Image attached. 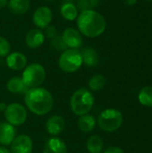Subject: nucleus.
<instances>
[{
  "mask_svg": "<svg viewBox=\"0 0 152 153\" xmlns=\"http://www.w3.org/2000/svg\"><path fill=\"white\" fill-rule=\"evenodd\" d=\"M24 102L30 111L38 116L49 113L54 105L52 94L47 90L39 87L27 91L24 96Z\"/></svg>",
  "mask_w": 152,
  "mask_h": 153,
  "instance_id": "f257e3e1",
  "label": "nucleus"
},
{
  "mask_svg": "<svg viewBox=\"0 0 152 153\" xmlns=\"http://www.w3.org/2000/svg\"><path fill=\"white\" fill-rule=\"evenodd\" d=\"M77 26L81 34L88 38H97L105 31L107 22L99 13L86 10L77 17Z\"/></svg>",
  "mask_w": 152,
  "mask_h": 153,
  "instance_id": "f03ea898",
  "label": "nucleus"
},
{
  "mask_svg": "<svg viewBox=\"0 0 152 153\" xmlns=\"http://www.w3.org/2000/svg\"><path fill=\"white\" fill-rule=\"evenodd\" d=\"M94 105V97L90 91L85 88L77 90L70 100L72 111L77 116L88 114Z\"/></svg>",
  "mask_w": 152,
  "mask_h": 153,
  "instance_id": "7ed1b4c3",
  "label": "nucleus"
},
{
  "mask_svg": "<svg viewBox=\"0 0 152 153\" xmlns=\"http://www.w3.org/2000/svg\"><path fill=\"white\" fill-rule=\"evenodd\" d=\"M98 124L99 126L105 132H116L123 124V115L117 109L108 108L99 115Z\"/></svg>",
  "mask_w": 152,
  "mask_h": 153,
  "instance_id": "20e7f679",
  "label": "nucleus"
},
{
  "mask_svg": "<svg viewBox=\"0 0 152 153\" xmlns=\"http://www.w3.org/2000/svg\"><path fill=\"white\" fill-rule=\"evenodd\" d=\"M82 58L78 49L69 48L61 54L58 59V65L65 73H73L81 68Z\"/></svg>",
  "mask_w": 152,
  "mask_h": 153,
  "instance_id": "39448f33",
  "label": "nucleus"
},
{
  "mask_svg": "<svg viewBox=\"0 0 152 153\" xmlns=\"http://www.w3.org/2000/svg\"><path fill=\"white\" fill-rule=\"evenodd\" d=\"M46 78L45 68L37 63L29 65L22 73V79L29 88H37L43 83Z\"/></svg>",
  "mask_w": 152,
  "mask_h": 153,
  "instance_id": "423d86ee",
  "label": "nucleus"
},
{
  "mask_svg": "<svg viewBox=\"0 0 152 153\" xmlns=\"http://www.w3.org/2000/svg\"><path fill=\"white\" fill-rule=\"evenodd\" d=\"M4 117L10 125L19 126L26 121L27 111L22 105L19 103H12L6 107L4 110Z\"/></svg>",
  "mask_w": 152,
  "mask_h": 153,
  "instance_id": "0eeeda50",
  "label": "nucleus"
},
{
  "mask_svg": "<svg viewBox=\"0 0 152 153\" xmlns=\"http://www.w3.org/2000/svg\"><path fill=\"white\" fill-rule=\"evenodd\" d=\"M52 17L53 14L50 8L47 6H40L35 11L33 14V23L39 29H45L50 25Z\"/></svg>",
  "mask_w": 152,
  "mask_h": 153,
  "instance_id": "6e6552de",
  "label": "nucleus"
},
{
  "mask_svg": "<svg viewBox=\"0 0 152 153\" xmlns=\"http://www.w3.org/2000/svg\"><path fill=\"white\" fill-rule=\"evenodd\" d=\"M65 44L69 48L77 49L82 45V37L80 31L74 28H68L65 30L61 35Z\"/></svg>",
  "mask_w": 152,
  "mask_h": 153,
  "instance_id": "1a4fd4ad",
  "label": "nucleus"
},
{
  "mask_svg": "<svg viewBox=\"0 0 152 153\" xmlns=\"http://www.w3.org/2000/svg\"><path fill=\"white\" fill-rule=\"evenodd\" d=\"M33 143L28 135L22 134L15 137L11 143V153H31Z\"/></svg>",
  "mask_w": 152,
  "mask_h": 153,
  "instance_id": "9d476101",
  "label": "nucleus"
},
{
  "mask_svg": "<svg viewBox=\"0 0 152 153\" xmlns=\"http://www.w3.org/2000/svg\"><path fill=\"white\" fill-rule=\"evenodd\" d=\"M6 65L13 71L22 70L27 65V57L20 52L11 53L6 57Z\"/></svg>",
  "mask_w": 152,
  "mask_h": 153,
  "instance_id": "9b49d317",
  "label": "nucleus"
},
{
  "mask_svg": "<svg viewBox=\"0 0 152 153\" xmlns=\"http://www.w3.org/2000/svg\"><path fill=\"white\" fill-rule=\"evenodd\" d=\"M65 126V119L61 116H52L49 117L46 123V129L47 132L51 135H58L61 134Z\"/></svg>",
  "mask_w": 152,
  "mask_h": 153,
  "instance_id": "f8f14e48",
  "label": "nucleus"
},
{
  "mask_svg": "<svg viewBox=\"0 0 152 153\" xmlns=\"http://www.w3.org/2000/svg\"><path fill=\"white\" fill-rule=\"evenodd\" d=\"M15 128L7 122L0 123V143L3 145H9L15 138Z\"/></svg>",
  "mask_w": 152,
  "mask_h": 153,
  "instance_id": "ddd939ff",
  "label": "nucleus"
},
{
  "mask_svg": "<svg viewBox=\"0 0 152 153\" xmlns=\"http://www.w3.org/2000/svg\"><path fill=\"white\" fill-rule=\"evenodd\" d=\"M67 147L65 143L60 138L53 137L47 141L43 153H66Z\"/></svg>",
  "mask_w": 152,
  "mask_h": 153,
  "instance_id": "4468645a",
  "label": "nucleus"
},
{
  "mask_svg": "<svg viewBox=\"0 0 152 153\" xmlns=\"http://www.w3.org/2000/svg\"><path fill=\"white\" fill-rule=\"evenodd\" d=\"M45 39L44 33L39 29H32L30 30L26 35V44L30 48H39Z\"/></svg>",
  "mask_w": 152,
  "mask_h": 153,
  "instance_id": "2eb2a0df",
  "label": "nucleus"
},
{
  "mask_svg": "<svg viewBox=\"0 0 152 153\" xmlns=\"http://www.w3.org/2000/svg\"><path fill=\"white\" fill-rule=\"evenodd\" d=\"M81 55L82 58V64L86 65L87 66L93 67L98 65L99 63V56L98 52L90 47L84 48L82 50Z\"/></svg>",
  "mask_w": 152,
  "mask_h": 153,
  "instance_id": "dca6fc26",
  "label": "nucleus"
},
{
  "mask_svg": "<svg viewBox=\"0 0 152 153\" xmlns=\"http://www.w3.org/2000/svg\"><path fill=\"white\" fill-rule=\"evenodd\" d=\"M30 8L29 0H10L8 2L9 11L15 15H22L28 12Z\"/></svg>",
  "mask_w": 152,
  "mask_h": 153,
  "instance_id": "f3484780",
  "label": "nucleus"
},
{
  "mask_svg": "<svg viewBox=\"0 0 152 153\" xmlns=\"http://www.w3.org/2000/svg\"><path fill=\"white\" fill-rule=\"evenodd\" d=\"M6 87H7V90L9 91H11L12 93H26L27 91L30 89L23 82V80L21 78V77H18V76H14V77H12L7 84H6Z\"/></svg>",
  "mask_w": 152,
  "mask_h": 153,
  "instance_id": "a211bd4d",
  "label": "nucleus"
},
{
  "mask_svg": "<svg viewBox=\"0 0 152 153\" xmlns=\"http://www.w3.org/2000/svg\"><path fill=\"white\" fill-rule=\"evenodd\" d=\"M77 125H78V128L82 133H90L91 131L94 130L96 126V120L93 116L86 114L81 116V117L78 119Z\"/></svg>",
  "mask_w": 152,
  "mask_h": 153,
  "instance_id": "6ab92c4d",
  "label": "nucleus"
},
{
  "mask_svg": "<svg viewBox=\"0 0 152 153\" xmlns=\"http://www.w3.org/2000/svg\"><path fill=\"white\" fill-rule=\"evenodd\" d=\"M61 15L67 21H73L78 17V9L73 3H65L61 6Z\"/></svg>",
  "mask_w": 152,
  "mask_h": 153,
  "instance_id": "aec40b11",
  "label": "nucleus"
},
{
  "mask_svg": "<svg viewBox=\"0 0 152 153\" xmlns=\"http://www.w3.org/2000/svg\"><path fill=\"white\" fill-rule=\"evenodd\" d=\"M104 143L99 135H92L87 141V150L90 153H101Z\"/></svg>",
  "mask_w": 152,
  "mask_h": 153,
  "instance_id": "412c9836",
  "label": "nucleus"
},
{
  "mask_svg": "<svg viewBox=\"0 0 152 153\" xmlns=\"http://www.w3.org/2000/svg\"><path fill=\"white\" fill-rule=\"evenodd\" d=\"M138 100L142 105L152 108V86L143 87L139 92Z\"/></svg>",
  "mask_w": 152,
  "mask_h": 153,
  "instance_id": "4be33fe9",
  "label": "nucleus"
},
{
  "mask_svg": "<svg viewBox=\"0 0 152 153\" xmlns=\"http://www.w3.org/2000/svg\"><path fill=\"white\" fill-rule=\"evenodd\" d=\"M107 83V79L102 74H95L89 81V87L91 91H101Z\"/></svg>",
  "mask_w": 152,
  "mask_h": 153,
  "instance_id": "5701e85b",
  "label": "nucleus"
},
{
  "mask_svg": "<svg viewBox=\"0 0 152 153\" xmlns=\"http://www.w3.org/2000/svg\"><path fill=\"white\" fill-rule=\"evenodd\" d=\"M100 0H78L77 9L81 12L86 10H93L99 4Z\"/></svg>",
  "mask_w": 152,
  "mask_h": 153,
  "instance_id": "b1692460",
  "label": "nucleus"
},
{
  "mask_svg": "<svg viewBox=\"0 0 152 153\" xmlns=\"http://www.w3.org/2000/svg\"><path fill=\"white\" fill-rule=\"evenodd\" d=\"M50 47L54 50H56V51H65V50L67 49V47L65 44L62 37L59 36V35L51 39V41H50Z\"/></svg>",
  "mask_w": 152,
  "mask_h": 153,
  "instance_id": "393cba45",
  "label": "nucleus"
},
{
  "mask_svg": "<svg viewBox=\"0 0 152 153\" xmlns=\"http://www.w3.org/2000/svg\"><path fill=\"white\" fill-rule=\"evenodd\" d=\"M10 50L11 46L9 41L5 38L0 36V57L7 56L10 53Z\"/></svg>",
  "mask_w": 152,
  "mask_h": 153,
  "instance_id": "a878e982",
  "label": "nucleus"
},
{
  "mask_svg": "<svg viewBox=\"0 0 152 153\" xmlns=\"http://www.w3.org/2000/svg\"><path fill=\"white\" fill-rule=\"evenodd\" d=\"M44 36L52 39L56 38V36H58V31L54 25H48L47 28H45V35Z\"/></svg>",
  "mask_w": 152,
  "mask_h": 153,
  "instance_id": "bb28decb",
  "label": "nucleus"
},
{
  "mask_svg": "<svg viewBox=\"0 0 152 153\" xmlns=\"http://www.w3.org/2000/svg\"><path fill=\"white\" fill-rule=\"evenodd\" d=\"M103 153H125L124 151L119 148V147H116V146H110L108 147V149L105 150V152Z\"/></svg>",
  "mask_w": 152,
  "mask_h": 153,
  "instance_id": "cd10ccee",
  "label": "nucleus"
},
{
  "mask_svg": "<svg viewBox=\"0 0 152 153\" xmlns=\"http://www.w3.org/2000/svg\"><path fill=\"white\" fill-rule=\"evenodd\" d=\"M122 2L126 5L132 6V5H133V4H135L137 3V0H122Z\"/></svg>",
  "mask_w": 152,
  "mask_h": 153,
  "instance_id": "c85d7f7f",
  "label": "nucleus"
},
{
  "mask_svg": "<svg viewBox=\"0 0 152 153\" xmlns=\"http://www.w3.org/2000/svg\"><path fill=\"white\" fill-rule=\"evenodd\" d=\"M8 0H0V8H4L6 6Z\"/></svg>",
  "mask_w": 152,
  "mask_h": 153,
  "instance_id": "c756f323",
  "label": "nucleus"
},
{
  "mask_svg": "<svg viewBox=\"0 0 152 153\" xmlns=\"http://www.w3.org/2000/svg\"><path fill=\"white\" fill-rule=\"evenodd\" d=\"M6 107H7V105H5V103H4V102L0 103V111H4Z\"/></svg>",
  "mask_w": 152,
  "mask_h": 153,
  "instance_id": "7c9ffc66",
  "label": "nucleus"
},
{
  "mask_svg": "<svg viewBox=\"0 0 152 153\" xmlns=\"http://www.w3.org/2000/svg\"><path fill=\"white\" fill-rule=\"evenodd\" d=\"M0 153H11V152H10V151H8L6 148L0 147Z\"/></svg>",
  "mask_w": 152,
  "mask_h": 153,
  "instance_id": "2f4dec72",
  "label": "nucleus"
},
{
  "mask_svg": "<svg viewBox=\"0 0 152 153\" xmlns=\"http://www.w3.org/2000/svg\"><path fill=\"white\" fill-rule=\"evenodd\" d=\"M47 2H54L55 0H47Z\"/></svg>",
  "mask_w": 152,
  "mask_h": 153,
  "instance_id": "473e14b6",
  "label": "nucleus"
},
{
  "mask_svg": "<svg viewBox=\"0 0 152 153\" xmlns=\"http://www.w3.org/2000/svg\"><path fill=\"white\" fill-rule=\"evenodd\" d=\"M145 1H147V2H152V0H145Z\"/></svg>",
  "mask_w": 152,
  "mask_h": 153,
  "instance_id": "72a5a7b5",
  "label": "nucleus"
},
{
  "mask_svg": "<svg viewBox=\"0 0 152 153\" xmlns=\"http://www.w3.org/2000/svg\"><path fill=\"white\" fill-rule=\"evenodd\" d=\"M65 1H71V0H65Z\"/></svg>",
  "mask_w": 152,
  "mask_h": 153,
  "instance_id": "f704fd0d",
  "label": "nucleus"
}]
</instances>
